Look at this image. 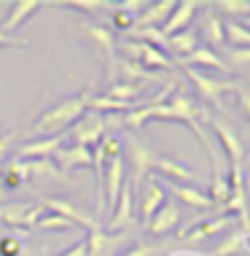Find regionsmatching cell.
<instances>
[{
	"mask_svg": "<svg viewBox=\"0 0 250 256\" xmlns=\"http://www.w3.org/2000/svg\"><path fill=\"white\" fill-rule=\"evenodd\" d=\"M46 208V210H51V213H59L62 218H67L73 226H83L86 232H92V230H100V224H97V218H92L89 213H83L78 210L73 202H67V200H59V197H46L43 202H40Z\"/></svg>",
	"mask_w": 250,
	"mask_h": 256,
	"instance_id": "9c48e42d",
	"label": "cell"
},
{
	"mask_svg": "<svg viewBox=\"0 0 250 256\" xmlns=\"http://www.w3.org/2000/svg\"><path fill=\"white\" fill-rule=\"evenodd\" d=\"M167 46H170L172 52H178L180 57H189V54L199 46V32L197 30H180L175 36L167 38Z\"/></svg>",
	"mask_w": 250,
	"mask_h": 256,
	"instance_id": "d4e9b609",
	"label": "cell"
},
{
	"mask_svg": "<svg viewBox=\"0 0 250 256\" xmlns=\"http://www.w3.org/2000/svg\"><path fill=\"white\" fill-rule=\"evenodd\" d=\"M124 256H156V248H154V246H145V243H140L137 248H132V251H127Z\"/></svg>",
	"mask_w": 250,
	"mask_h": 256,
	"instance_id": "60d3db41",
	"label": "cell"
},
{
	"mask_svg": "<svg viewBox=\"0 0 250 256\" xmlns=\"http://www.w3.org/2000/svg\"><path fill=\"white\" fill-rule=\"evenodd\" d=\"M121 156H124V162L129 159V164H132V178L127 184L132 186V192L137 194L140 184L148 176H154V172H156V164H159V159H162V154H159L156 148H151L148 143L140 140V138L132 132L127 138H121Z\"/></svg>",
	"mask_w": 250,
	"mask_h": 256,
	"instance_id": "7a4b0ae2",
	"label": "cell"
},
{
	"mask_svg": "<svg viewBox=\"0 0 250 256\" xmlns=\"http://www.w3.org/2000/svg\"><path fill=\"white\" fill-rule=\"evenodd\" d=\"M62 172L57 170V164L51 162V159H35V162H30V181H59Z\"/></svg>",
	"mask_w": 250,
	"mask_h": 256,
	"instance_id": "4316f807",
	"label": "cell"
},
{
	"mask_svg": "<svg viewBox=\"0 0 250 256\" xmlns=\"http://www.w3.org/2000/svg\"><path fill=\"white\" fill-rule=\"evenodd\" d=\"M162 186H164L167 192H172V194H175V200H180L183 205L194 208V210H210V208H215L213 200L207 197V192H199L197 186H180V184L164 181V178H162Z\"/></svg>",
	"mask_w": 250,
	"mask_h": 256,
	"instance_id": "d6986e66",
	"label": "cell"
},
{
	"mask_svg": "<svg viewBox=\"0 0 250 256\" xmlns=\"http://www.w3.org/2000/svg\"><path fill=\"white\" fill-rule=\"evenodd\" d=\"M43 210H46L43 205L27 208L24 202H8L5 208H0V221L5 226H16V230H32L35 221L43 216Z\"/></svg>",
	"mask_w": 250,
	"mask_h": 256,
	"instance_id": "ba28073f",
	"label": "cell"
},
{
	"mask_svg": "<svg viewBox=\"0 0 250 256\" xmlns=\"http://www.w3.org/2000/svg\"><path fill=\"white\" fill-rule=\"evenodd\" d=\"M62 140H67V135H51V138H38L30 140L24 146L16 148V159H27V162H35V159H51L57 154V148H62Z\"/></svg>",
	"mask_w": 250,
	"mask_h": 256,
	"instance_id": "7c38bea8",
	"label": "cell"
},
{
	"mask_svg": "<svg viewBox=\"0 0 250 256\" xmlns=\"http://www.w3.org/2000/svg\"><path fill=\"white\" fill-rule=\"evenodd\" d=\"M51 162L57 164L59 172H73L78 168H92V148L83 146H62L57 148V154L51 156Z\"/></svg>",
	"mask_w": 250,
	"mask_h": 256,
	"instance_id": "4fadbf2b",
	"label": "cell"
},
{
	"mask_svg": "<svg viewBox=\"0 0 250 256\" xmlns=\"http://www.w3.org/2000/svg\"><path fill=\"white\" fill-rule=\"evenodd\" d=\"M156 172H162L164 181H172V184H180V186L199 184V176L191 168H186L183 162H178V159H172V156H164V154L156 164Z\"/></svg>",
	"mask_w": 250,
	"mask_h": 256,
	"instance_id": "44dd1931",
	"label": "cell"
},
{
	"mask_svg": "<svg viewBox=\"0 0 250 256\" xmlns=\"http://www.w3.org/2000/svg\"><path fill=\"white\" fill-rule=\"evenodd\" d=\"M232 221H234V216H226V213H221V216H213V218H207V221H199V224L186 226V230L178 234V240H180V243H186V246L202 243V240H207V238H215V234H221L229 224H232Z\"/></svg>",
	"mask_w": 250,
	"mask_h": 256,
	"instance_id": "52a82bcc",
	"label": "cell"
},
{
	"mask_svg": "<svg viewBox=\"0 0 250 256\" xmlns=\"http://www.w3.org/2000/svg\"><path fill=\"white\" fill-rule=\"evenodd\" d=\"M240 24H245V27H248V30H250V16H245V19H242V22H240Z\"/></svg>",
	"mask_w": 250,
	"mask_h": 256,
	"instance_id": "7bdbcfd3",
	"label": "cell"
},
{
	"mask_svg": "<svg viewBox=\"0 0 250 256\" xmlns=\"http://www.w3.org/2000/svg\"><path fill=\"white\" fill-rule=\"evenodd\" d=\"M59 256H89V254H86V243H83V240H78V243L70 246L67 251H62Z\"/></svg>",
	"mask_w": 250,
	"mask_h": 256,
	"instance_id": "b9f144b4",
	"label": "cell"
},
{
	"mask_svg": "<svg viewBox=\"0 0 250 256\" xmlns=\"http://www.w3.org/2000/svg\"><path fill=\"white\" fill-rule=\"evenodd\" d=\"M65 8H78L83 14H100V11H113V3L108 0H62Z\"/></svg>",
	"mask_w": 250,
	"mask_h": 256,
	"instance_id": "d6a6232c",
	"label": "cell"
},
{
	"mask_svg": "<svg viewBox=\"0 0 250 256\" xmlns=\"http://www.w3.org/2000/svg\"><path fill=\"white\" fill-rule=\"evenodd\" d=\"M186 76L194 84V89L199 92V102H213V106H221V94L226 92H237L240 84L234 81H221V78H213L202 70H194V68H186Z\"/></svg>",
	"mask_w": 250,
	"mask_h": 256,
	"instance_id": "277c9868",
	"label": "cell"
},
{
	"mask_svg": "<svg viewBox=\"0 0 250 256\" xmlns=\"http://www.w3.org/2000/svg\"><path fill=\"white\" fill-rule=\"evenodd\" d=\"M3 135H5V130H3V127H0V138H3Z\"/></svg>",
	"mask_w": 250,
	"mask_h": 256,
	"instance_id": "ee69618b",
	"label": "cell"
},
{
	"mask_svg": "<svg viewBox=\"0 0 250 256\" xmlns=\"http://www.w3.org/2000/svg\"><path fill=\"white\" fill-rule=\"evenodd\" d=\"M16 138H19L16 130H8V132H5L3 138H0V162H3L5 154L11 151V146H13V140H16Z\"/></svg>",
	"mask_w": 250,
	"mask_h": 256,
	"instance_id": "8d00e7d4",
	"label": "cell"
},
{
	"mask_svg": "<svg viewBox=\"0 0 250 256\" xmlns=\"http://www.w3.org/2000/svg\"><path fill=\"white\" fill-rule=\"evenodd\" d=\"M180 224V210H178V202H172V200H167V202L159 208L154 213V218L148 221V232L154 234V238H164V234H170L172 230H178Z\"/></svg>",
	"mask_w": 250,
	"mask_h": 256,
	"instance_id": "ac0fdd59",
	"label": "cell"
},
{
	"mask_svg": "<svg viewBox=\"0 0 250 256\" xmlns=\"http://www.w3.org/2000/svg\"><path fill=\"white\" fill-rule=\"evenodd\" d=\"M137 202H140L143 221L148 224V221L154 218V213L167 202V189L162 186V178H156V176L145 178V181L140 184V189H137Z\"/></svg>",
	"mask_w": 250,
	"mask_h": 256,
	"instance_id": "8992f818",
	"label": "cell"
},
{
	"mask_svg": "<svg viewBox=\"0 0 250 256\" xmlns=\"http://www.w3.org/2000/svg\"><path fill=\"white\" fill-rule=\"evenodd\" d=\"M116 70L124 76V81H132V84H137V81H159L162 76L154 73V70H145L143 65H137V62L132 60H121L116 62Z\"/></svg>",
	"mask_w": 250,
	"mask_h": 256,
	"instance_id": "cb8c5ba5",
	"label": "cell"
},
{
	"mask_svg": "<svg viewBox=\"0 0 250 256\" xmlns=\"http://www.w3.org/2000/svg\"><path fill=\"white\" fill-rule=\"evenodd\" d=\"M224 40H229L234 49H250V30L240 22H226L224 24Z\"/></svg>",
	"mask_w": 250,
	"mask_h": 256,
	"instance_id": "83f0119b",
	"label": "cell"
},
{
	"mask_svg": "<svg viewBox=\"0 0 250 256\" xmlns=\"http://www.w3.org/2000/svg\"><path fill=\"white\" fill-rule=\"evenodd\" d=\"M180 65L186 68H194V70H199V68H210V70H221V73H232V65L221 57V54H215L210 46H197L189 57H180Z\"/></svg>",
	"mask_w": 250,
	"mask_h": 256,
	"instance_id": "e0dca14e",
	"label": "cell"
},
{
	"mask_svg": "<svg viewBox=\"0 0 250 256\" xmlns=\"http://www.w3.org/2000/svg\"><path fill=\"white\" fill-rule=\"evenodd\" d=\"M113 27L119 32H129L132 27H135V19L129 16V14H124V11H119V8H113Z\"/></svg>",
	"mask_w": 250,
	"mask_h": 256,
	"instance_id": "d590c367",
	"label": "cell"
},
{
	"mask_svg": "<svg viewBox=\"0 0 250 256\" xmlns=\"http://www.w3.org/2000/svg\"><path fill=\"white\" fill-rule=\"evenodd\" d=\"M32 230H40V232H67L73 230V224L67 218H62L59 213H51V210H43V216L35 221Z\"/></svg>",
	"mask_w": 250,
	"mask_h": 256,
	"instance_id": "f546056e",
	"label": "cell"
},
{
	"mask_svg": "<svg viewBox=\"0 0 250 256\" xmlns=\"http://www.w3.org/2000/svg\"><path fill=\"white\" fill-rule=\"evenodd\" d=\"M30 181V162H22V159H8L5 168L0 170V189L3 192H16Z\"/></svg>",
	"mask_w": 250,
	"mask_h": 256,
	"instance_id": "ffe728a7",
	"label": "cell"
},
{
	"mask_svg": "<svg viewBox=\"0 0 250 256\" xmlns=\"http://www.w3.org/2000/svg\"><path fill=\"white\" fill-rule=\"evenodd\" d=\"M245 246V232H232L229 238L221 240V246L213 251V256H237Z\"/></svg>",
	"mask_w": 250,
	"mask_h": 256,
	"instance_id": "1f68e13d",
	"label": "cell"
},
{
	"mask_svg": "<svg viewBox=\"0 0 250 256\" xmlns=\"http://www.w3.org/2000/svg\"><path fill=\"white\" fill-rule=\"evenodd\" d=\"M108 135V124L102 114H94V110H86L78 122L70 127V138L73 146H83V148H94L102 138Z\"/></svg>",
	"mask_w": 250,
	"mask_h": 256,
	"instance_id": "3957f363",
	"label": "cell"
},
{
	"mask_svg": "<svg viewBox=\"0 0 250 256\" xmlns=\"http://www.w3.org/2000/svg\"><path fill=\"white\" fill-rule=\"evenodd\" d=\"M175 6H178V0H159V3H148V8L135 19V27H156V30H162V24L167 22V16L172 14Z\"/></svg>",
	"mask_w": 250,
	"mask_h": 256,
	"instance_id": "7402d4cb",
	"label": "cell"
},
{
	"mask_svg": "<svg viewBox=\"0 0 250 256\" xmlns=\"http://www.w3.org/2000/svg\"><path fill=\"white\" fill-rule=\"evenodd\" d=\"M237 106H240V110L245 114V119H250V92L248 89H242V86H237Z\"/></svg>",
	"mask_w": 250,
	"mask_h": 256,
	"instance_id": "f35d334b",
	"label": "cell"
},
{
	"mask_svg": "<svg viewBox=\"0 0 250 256\" xmlns=\"http://www.w3.org/2000/svg\"><path fill=\"white\" fill-rule=\"evenodd\" d=\"M40 8H43L40 0H13L8 14H5V19L0 22V30H3L5 36H13V32H16L32 14H38Z\"/></svg>",
	"mask_w": 250,
	"mask_h": 256,
	"instance_id": "5bb4252c",
	"label": "cell"
},
{
	"mask_svg": "<svg viewBox=\"0 0 250 256\" xmlns=\"http://www.w3.org/2000/svg\"><path fill=\"white\" fill-rule=\"evenodd\" d=\"M207 8H210V6H207ZM197 32H205V38L210 40V46H224L226 44V40H224V22L218 19V14H215L213 8L205 11L202 27H199Z\"/></svg>",
	"mask_w": 250,
	"mask_h": 256,
	"instance_id": "603a6c76",
	"label": "cell"
},
{
	"mask_svg": "<svg viewBox=\"0 0 250 256\" xmlns=\"http://www.w3.org/2000/svg\"><path fill=\"white\" fill-rule=\"evenodd\" d=\"M213 11H221V14H229V16H250V0H215L210 3Z\"/></svg>",
	"mask_w": 250,
	"mask_h": 256,
	"instance_id": "4dcf8cb0",
	"label": "cell"
},
{
	"mask_svg": "<svg viewBox=\"0 0 250 256\" xmlns=\"http://www.w3.org/2000/svg\"><path fill=\"white\" fill-rule=\"evenodd\" d=\"M124 240H127V234L124 232H116V234H110V232H105L100 226V230H92L86 234V254L89 256H113V251L119 248Z\"/></svg>",
	"mask_w": 250,
	"mask_h": 256,
	"instance_id": "2e32d148",
	"label": "cell"
},
{
	"mask_svg": "<svg viewBox=\"0 0 250 256\" xmlns=\"http://www.w3.org/2000/svg\"><path fill=\"white\" fill-rule=\"evenodd\" d=\"M89 98H92V92L83 89V92L70 94V98H65L59 102H54V106H48L46 110H40L38 122L32 124V135H43V138L65 135V130H70L89 110Z\"/></svg>",
	"mask_w": 250,
	"mask_h": 256,
	"instance_id": "6da1fadb",
	"label": "cell"
},
{
	"mask_svg": "<svg viewBox=\"0 0 250 256\" xmlns=\"http://www.w3.org/2000/svg\"><path fill=\"white\" fill-rule=\"evenodd\" d=\"M102 98L119 100V102H135V98H140V84H132V81H113Z\"/></svg>",
	"mask_w": 250,
	"mask_h": 256,
	"instance_id": "484cf974",
	"label": "cell"
},
{
	"mask_svg": "<svg viewBox=\"0 0 250 256\" xmlns=\"http://www.w3.org/2000/svg\"><path fill=\"white\" fill-rule=\"evenodd\" d=\"M0 256H22V243L13 234H3L0 238Z\"/></svg>",
	"mask_w": 250,
	"mask_h": 256,
	"instance_id": "e575fe53",
	"label": "cell"
},
{
	"mask_svg": "<svg viewBox=\"0 0 250 256\" xmlns=\"http://www.w3.org/2000/svg\"><path fill=\"white\" fill-rule=\"evenodd\" d=\"M81 32L92 40L94 49H100V57L105 60V70H108V78H113L116 73V38H113V30H108L105 24H83Z\"/></svg>",
	"mask_w": 250,
	"mask_h": 256,
	"instance_id": "5b68a950",
	"label": "cell"
},
{
	"mask_svg": "<svg viewBox=\"0 0 250 256\" xmlns=\"http://www.w3.org/2000/svg\"><path fill=\"white\" fill-rule=\"evenodd\" d=\"M113 8H119L124 14H129L132 19H137L145 8H148V3H145V0H121V3H113Z\"/></svg>",
	"mask_w": 250,
	"mask_h": 256,
	"instance_id": "836d02e7",
	"label": "cell"
},
{
	"mask_svg": "<svg viewBox=\"0 0 250 256\" xmlns=\"http://www.w3.org/2000/svg\"><path fill=\"white\" fill-rule=\"evenodd\" d=\"M132 197H135V192H132V186H129L127 181H124L121 194H119V200H116L113 213L108 216V230H110V234L127 230V226L132 224V218H135V202H132Z\"/></svg>",
	"mask_w": 250,
	"mask_h": 256,
	"instance_id": "8fae6325",
	"label": "cell"
},
{
	"mask_svg": "<svg viewBox=\"0 0 250 256\" xmlns=\"http://www.w3.org/2000/svg\"><path fill=\"white\" fill-rule=\"evenodd\" d=\"M199 6L202 3H197V0H180L175 8H172V14L167 16V22L162 24V36L170 38L180 30H189V24H191V19L197 16Z\"/></svg>",
	"mask_w": 250,
	"mask_h": 256,
	"instance_id": "9a60e30c",
	"label": "cell"
},
{
	"mask_svg": "<svg viewBox=\"0 0 250 256\" xmlns=\"http://www.w3.org/2000/svg\"><path fill=\"white\" fill-rule=\"evenodd\" d=\"M229 60L234 65H250V49H232L229 52Z\"/></svg>",
	"mask_w": 250,
	"mask_h": 256,
	"instance_id": "ab89813d",
	"label": "cell"
},
{
	"mask_svg": "<svg viewBox=\"0 0 250 256\" xmlns=\"http://www.w3.org/2000/svg\"><path fill=\"white\" fill-rule=\"evenodd\" d=\"M207 197L213 200V205H226V200L232 197V189H229V181L224 178L221 168L213 170V181H210V192H207Z\"/></svg>",
	"mask_w": 250,
	"mask_h": 256,
	"instance_id": "f1b7e54d",
	"label": "cell"
},
{
	"mask_svg": "<svg viewBox=\"0 0 250 256\" xmlns=\"http://www.w3.org/2000/svg\"><path fill=\"white\" fill-rule=\"evenodd\" d=\"M207 127L213 130V135L221 140V146L226 148V154H229V162H232V168H242V159H245V146H242V140H240V135L234 132L229 124L224 122H215L210 119V124Z\"/></svg>",
	"mask_w": 250,
	"mask_h": 256,
	"instance_id": "30bf717a",
	"label": "cell"
},
{
	"mask_svg": "<svg viewBox=\"0 0 250 256\" xmlns=\"http://www.w3.org/2000/svg\"><path fill=\"white\" fill-rule=\"evenodd\" d=\"M5 46H13V49H27V40L24 38H16V36H5V32L0 30V49H5Z\"/></svg>",
	"mask_w": 250,
	"mask_h": 256,
	"instance_id": "74e56055",
	"label": "cell"
}]
</instances>
